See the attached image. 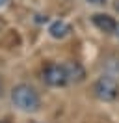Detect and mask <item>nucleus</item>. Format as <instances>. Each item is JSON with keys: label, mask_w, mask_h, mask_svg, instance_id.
Segmentation results:
<instances>
[{"label": "nucleus", "mask_w": 119, "mask_h": 123, "mask_svg": "<svg viewBox=\"0 0 119 123\" xmlns=\"http://www.w3.org/2000/svg\"><path fill=\"white\" fill-rule=\"evenodd\" d=\"M48 32H50V36L54 39H63L73 32V28H71V24L65 23V21H54V23L50 24Z\"/></svg>", "instance_id": "6"}, {"label": "nucleus", "mask_w": 119, "mask_h": 123, "mask_svg": "<svg viewBox=\"0 0 119 123\" xmlns=\"http://www.w3.org/2000/svg\"><path fill=\"white\" fill-rule=\"evenodd\" d=\"M0 123H7V121H0Z\"/></svg>", "instance_id": "11"}, {"label": "nucleus", "mask_w": 119, "mask_h": 123, "mask_svg": "<svg viewBox=\"0 0 119 123\" xmlns=\"http://www.w3.org/2000/svg\"><path fill=\"white\" fill-rule=\"evenodd\" d=\"M43 80H45V84L52 86V88H61V86H65L69 80H67L63 63H56V62L45 63L43 65Z\"/></svg>", "instance_id": "3"}, {"label": "nucleus", "mask_w": 119, "mask_h": 123, "mask_svg": "<svg viewBox=\"0 0 119 123\" xmlns=\"http://www.w3.org/2000/svg\"><path fill=\"white\" fill-rule=\"evenodd\" d=\"M113 9H115V11H119V0H115V4H113Z\"/></svg>", "instance_id": "8"}, {"label": "nucleus", "mask_w": 119, "mask_h": 123, "mask_svg": "<svg viewBox=\"0 0 119 123\" xmlns=\"http://www.w3.org/2000/svg\"><path fill=\"white\" fill-rule=\"evenodd\" d=\"M91 23L104 34H113L115 32V24H117L115 19L112 15H108V13H95L91 17Z\"/></svg>", "instance_id": "5"}, {"label": "nucleus", "mask_w": 119, "mask_h": 123, "mask_svg": "<svg viewBox=\"0 0 119 123\" xmlns=\"http://www.w3.org/2000/svg\"><path fill=\"white\" fill-rule=\"evenodd\" d=\"M11 103L22 112H37L41 108V97L30 84H19L11 90Z\"/></svg>", "instance_id": "1"}, {"label": "nucleus", "mask_w": 119, "mask_h": 123, "mask_svg": "<svg viewBox=\"0 0 119 123\" xmlns=\"http://www.w3.org/2000/svg\"><path fill=\"white\" fill-rule=\"evenodd\" d=\"M93 95L99 101L104 103H112L119 97V82L117 78L110 77V75H102L95 80L93 84Z\"/></svg>", "instance_id": "2"}, {"label": "nucleus", "mask_w": 119, "mask_h": 123, "mask_svg": "<svg viewBox=\"0 0 119 123\" xmlns=\"http://www.w3.org/2000/svg\"><path fill=\"white\" fill-rule=\"evenodd\" d=\"M63 67H65V75H67L69 82H82L86 78V69H84V65H82L80 62L69 60V62L63 63Z\"/></svg>", "instance_id": "4"}, {"label": "nucleus", "mask_w": 119, "mask_h": 123, "mask_svg": "<svg viewBox=\"0 0 119 123\" xmlns=\"http://www.w3.org/2000/svg\"><path fill=\"white\" fill-rule=\"evenodd\" d=\"M0 90H2V82H0ZM0 93H2V92H0Z\"/></svg>", "instance_id": "10"}, {"label": "nucleus", "mask_w": 119, "mask_h": 123, "mask_svg": "<svg viewBox=\"0 0 119 123\" xmlns=\"http://www.w3.org/2000/svg\"><path fill=\"white\" fill-rule=\"evenodd\" d=\"M113 34H115V36H117V37H119V23L115 24V32H113Z\"/></svg>", "instance_id": "9"}, {"label": "nucleus", "mask_w": 119, "mask_h": 123, "mask_svg": "<svg viewBox=\"0 0 119 123\" xmlns=\"http://www.w3.org/2000/svg\"><path fill=\"white\" fill-rule=\"evenodd\" d=\"M89 4H95V6H102V4H106V0H88Z\"/></svg>", "instance_id": "7"}]
</instances>
